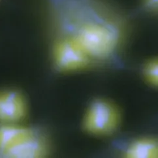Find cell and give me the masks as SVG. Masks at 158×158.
I'll list each match as a JSON object with an SVG mask.
<instances>
[{
  "mask_svg": "<svg viewBox=\"0 0 158 158\" xmlns=\"http://www.w3.org/2000/svg\"><path fill=\"white\" fill-rule=\"evenodd\" d=\"M53 38L81 47L95 63L116 54L127 35L126 21L103 0H47Z\"/></svg>",
  "mask_w": 158,
  "mask_h": 158,
  "instance_id": "6da1fadb",
  "label": "cell"
},
{
  "mask_svg": "<svg viewBox=\"0 0 158 158\" xmlns=\"http://www.w3.org/2000/svg\"><path fill=\"white\" fill-rule=\"evenodd\" d=\"M49 140L41 131L28 127L0 153L4 158H40L49 154Z\"/></svg>",
  "mask_w": 158,
  "mask_h": 158,
  "instance_id": "277c9868",
  "label": "cell"
},
{
  "mask_svg": "<svg viewBox=\"0 0 158 158\" xmlns=\"http://www.w3.org/2000/svg\"><path fill=\"white\" fill-rule=\"evenodd\" d=\"M119 110L109 100L98 98L92 101L83 120V128L88 133L97 136L113 134L119 127Z\"/></svg>",
  "mask_w": 158,
  "mask_h": 158,
  "instance_id": "7a4b0ae2",
  "label": "cell"
},
{
  "mask_svg": "<svg viewBox=\"0 0 158 158\" xmlns=\"http://www.w3.org/2000/svg\"><path fill=\"white\" fill-rule=\"evenodd\" d=\"M52 40V61L58 71H81L95 64L81 47L69 39L53 38Z\"/></svg>",
  "mask_w": 158,
  "mask_h": 158,
  "instance_id": "3957f363",
  "label": "cell"
},
{
  "mask_svg": "<svg viewBox=\"0 0 158 158\" xmlns=\"http://www.w3.org/2000/svg\"><path fill=\"white\" fill-rule=\"evenodd\" d=\"M143 75L145 81L152 87L158 86V61L157 58H152L144 65Z\"/></svg>",
  "mask_w": 158,
  "mask_h": 158,
  "instance_id": "52a82bcc",
  "label": "cell"
},
{
  "mask_svg": "<svg viewBox=\"0 0 158 158\" xmlns=\"http://www.w3.org/2000/svg\"><path fill=\"white\" fill-rule=\"evenodd\" d=\"M144 8L152 13H156L157 10L158 0H143Z\"/></svg>",
  "mask_w": 158,
  "mask_h": 158,
  "instance_id": "ba28073f",
  "label": "cell"
},
{
  "mask_svg": "<svg viewBox=\"0 0 158 158\" xmlns=\"http://www.w3.org/2000/svg\"><path fill=\"white\" fill-rule=\"evenodd\" d=\"M27 106L26 100L20 92L15 90L0 92V123H18L26 118Z\"/></svg>",
  "mask_w": 158,
  "mask_h": 158,
  "instance_id": "5b68a950",
  "label": "cell"
},
{
  "mask_svg": "<svg viewBox=\"0 0 158 158\" xmlns=\"http://www.w3.org/2000/svg\"><path fill=\"white\" fill-rule=\"evenodd\" d=\"M123 157L126 158H157L158 144L152 138H143L135 140L128 146Z\"/></svg>",
  "mask_w": 158,
  "mask_h": 158,
  "instance_id": "8992f818",
  "label": "cell"
}]
</instances>
